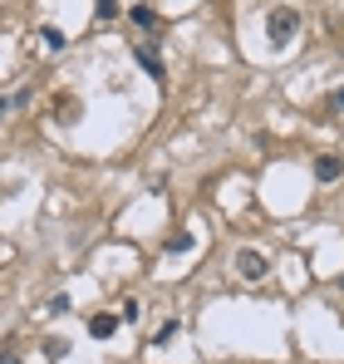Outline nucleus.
I'll return each instance as SVG.
<instances>
[{
	"mask_svg": "<svg viewBox=\"0 0 344 364\" xmlns=\"http://www.w3.org/2000/svg\"><path fill=\"white\" fill-rule=\"evenodd\" d=\"M266 30H270V40H275V44H291V40L300 35V10H291V6L270 10V15H266Z\"/></svg>",
	"mask_w": 344,
	"mask_h": 364,
	"instance_id": "f257e3e1",
	"label": "nucleus"
},
{
	"mask_svg": "<svg viewBox=\"0 0 344 364\" xmlns=\"http://www.w3.org/2000/svg\"><path fill=\"white\" fill-rule=\"evenodd\" d=\"M237 271H241L246 281H261V276H266L270 266H266V256H261V251H251V246H241V251H237Z\"/></svg>",
	"mask_w": 344,
	"mask_h": 364,
	"instance_id": "f03ea898",
	"label": "nucleus"
},
{
	"mask_svg": "<svg viewBox=\"0 0 344 364\" xmlns=\"http://www.w3.org/2000/svg\"><path fill=\"white\" fill-rule=\"evenodd\" d=\"M315 177L320 182H339L344 177V158H339V153H325V158L315 163Z\"/></svg>",
	"mask_w": 344,
	"mask_h": 364,
	"instance_id": "7ed1b4c3",
	"label": "nucleus"
},
{
	"mask_svg": "<svg viewBox=\"0 0 344 364\" xmlns=\"http://www.w3.org/2000/svg\"><path fill=\"white\" fill-rule=\"evenodd\" d=\"M119 320H123V315H108V310H103V315L89 320V335H94V340H108L113 330H119Z\"/></svg>",
	"mask_w": 344,
	"mask_h": 364,
	"instance_id": "20e7f679",
	"label": "nucleus"
},
{
	"mask_svg": "<svg viewBox=\"0 0 344 364\" xmlns=\"http://www.w3.org/2000/svg\"><path fill=\"white\" fill-rule=\"evenodd\" d=\"M40 44L49 49V55H60L69 40H64V30H60V25H40Z\"/></svg>",
	"mask_w": 344,
	"mask_h": 364,
	"instance_id": "39448f33",
	"label": "nucleus"
},
{
	"mask_svg": "<svg viewBox=\"0 0 344 364\" xmlns=\"http://www.w3.org/2000/svg\"><path fill=\"white\" fill-rule=\"evenodd\" d=\"M54 114H60V123H74L79 119V98L74 94H60V98H54Z\"/></svg>",
	"mask_w": 344,
	"mask_h": 364,
	"instance_id": "423d86ee",
	"label": "nucleus"
},
{
	"mask_svg": "<svg viewBox=\"0 0 344 364\" xmlns=\"http://www.w3.org/2000/svg\"><path fill=\"white\" fill-rule=\"evenodd\" d=\"M133 55H138V64H143V69H148L153 79H162V60L153 55V49H148V44H138V49H133Z\"/></svg>",
	"mask_w": 344,
	"mask_h": 364,
	"instance_id": "0eeeda50",
	"label": "nucleus"
},
{
	"mask_svg": "<svg viewBox=\"0 0 344 364\" xmlns=\"http://www.w3.org/2000/svg\"><path fill=\"white\" fill-rule=\"evenodd\" d=\"M192 246H197V236H187V232L167 236V251H172V256H182V251H192Z\"/></svg>",
	"mask_w": 344,
	"mask_h": 364,
	"instance_id": "6e6552de",
	"label": "nucleus"
},
{
	"mask_svg": "<svg viewBox=\"0 0 344 364\" xmlns=\"http://www.w3.org/2000/svg\"><path fill=\"white\" fill-rule=\"evenodd\" d=\"M133 25L153 30V25H157V10H153V6H133Z\"/></svg>",
	"mask_w": 344,
	"mask_h": 364,
	"instance_id": "1a4fd4ad",
	"label": "nucleus"
},
{
	"mask_svg": "<svg viewBox=\"0 0 344 364\" xmlns=\"http://www.w3.org/2000/svg\"><path fill=\"white\" fill-rule=\"evenodd\" d=\"M64 354H69V340H60V335L44 340V359H64Z\"/></svg>",
	"mask_w": 344,
	"mask_h": 364,
	"instance_id": "9d476101",
	"label": "nucleus"
},
{
	"mask_svg": "<svg viewBox=\"0 0 344 364\" xmlns=\"http://www.w3.org/2000/svg\"><path fill=\"white\" fill-rule=\"evenodd\" d=\"M172 335H178V320H162V325H157V330H153V345H157V349H162V345H167V340H172Z\"/></svg>",
	"mask_w": 344,
	"mask_h": 364,
	"instance_id": "9b49d317",
	"label": "nucleus"
},
{
	"mask_svg": "<svg viewBox=\"0 0 344 364\" xmlns=\"http://www.w3.org/2000/svg\"><path fill=\"white\" fill-rule=\"evenodd\" d=\"M138 310H143V305H138V300H123V310H119V315H123V320H128V325H133V320H138Z\"/></svg>",
	"mask_w": 344,
	"mask_h": 364,
	"instance_id": "f8f14e48",
	"label": "nucleus"
},
{
	"mask_svg": "<svg viewBox=\"0 0 344 364\" xmlns=\"http://www.w3.org/2000/svg\"><path fill=\"white\" fill-rule=\"evenodd\" d=\"M98 15H103V20H113V15H119V0H98Z\"/></svg>",
	"mask_w": 344,
	"mask_h": 364,
	"instance_id": "ddd939ff",
	"label": "nucleus"
},
{
	"mask_svg": "<svg viewBox=\"0 0 344 364\" xmlns=\"http://www.w3.org/2000/svg\"><path fill=\"white\" fill-rule=\"evenodd\" d=\"M339 109H344V89H334V94H329V114H339Z\"/></svg>",
	"mask_w": 344,
	"mask_h": 364,
	"instance_id": "4468645a",
	"label": "nucleus"
},
{
	"mask_svg": "<svg viewBox=\"0 0 344 364\" xmlns=\"http://www.w3.org/2000/svg\"><path fill=\"white\" fill-rule=\"evenodd\" d=\"M0 364H25V359H20V354H10V349H6V354H0Z\"/></svg>",
	"mask_w": 344,
	"mask_h": 364,
	"instance_id": "2eb2a0df",
	"label": "nucleus"
},
{
	"mask_svg": "<svg viewBox=\"0 0 344 364\" xmlns=\"http://www.w3.org/2000/svg\"><path fill=\"white\" fill-rule=\"evenodd\" d=\"M0 114H6V103H0Z\"/></svg>",
	"mask_w": 344,
	"mask_h": 364,
	"instance_id": "dca6fc26",
	"label": "nucleus"
}]
</instances>
